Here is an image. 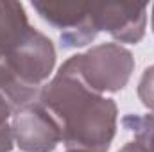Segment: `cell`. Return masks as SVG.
Returning a JSON list of instances; mask_svg holds the SVG:
<instances>
[{
    "mask_svg": "<svg viewBox=\"0 0 154 152\" xmlns=\"http://www.w3.org/2000/svg\"><path fill=\"white\" fill-rule=\"evenodd\" d=\"M151 25H152V32H154V5H152V13H151Z\"/></svg>",
    "mask_w": 154,
    "mask_h": 152,
    "instance_id": "obj_11",
    "label": "cell"
},
{
    "mask_svg": "<svg viewBox=\"0 0 154 152\" xmlns=\"http://www.w3.org/2000/svg\"><path fill=\"white\" fill-rule=\"evenodd\" d=\"M32 9L43 22L59 32L63 48H81L99 36L93 20V4L32 2Z\"/></svg>",
    "mask_w": 154,
    "mask_h": 152,
    "instance_id": "obj_3",
    "label": "cell"
},
{
    "mask_svg": "<svg viewBox=\"0 0 154 152\" xmlns=\"http://www.w3.org/2000/svg\"><path fill=\"white\" fill-rule=\"evenodd\" d=\"M14 113V109H13V106L9 104V100L0 93V123H4V122H9L11 120V116Z\"/></svg>",
    "mask_w": 154,
    "mask_h": 152,
    "instance_id": "obj_10",
    "label": "cell"
},
{
    "mask_svg": "<svg viewBox=\"0 0 154 152\" xmlns=\"http://www.w3.org/2000/svg\"><path fill=\"white\" fill-rule=\"evenodd\" d=\"M122 127L133 138L118 152H154V113L125 114Z\"/></svg>",
    "mask_w": 154,
    "mask_h": 152,
    "instance_id": "obj_7",
    "label": "cell"
},
{
    "mask_svg": "<svg viewBox=\"0 0 154 152\" xmlns=\"http://www.w3.org/2000/svg\"><path fill=\"white\" fill-rule=\"evenodd\" d=\"M72 59L81 79L100 95L124 90L134 72L133 52L120 43L95 45Z\"/></svg>",
    "mask_w": 154,
    "mask_h": 152,
    "instance_id": "obj_2",
    "label": "cell"
},
{
    "mask_svg": "<svg viewBox=\"0 0 154 152\" xmlns=\"http://www.w3.org/2000/svg\"><path fill=\"white\" fill-rule=\"evenodd\" d=\"M36 100L57 122L65 152L109 150L118 125L116 102L81 79L72 57L54 72Z\"/></svg>",
    "mask_w": 154,
    "mask_h": 152,
    "instance_id": "obj_1",
    "label": "cell"
},
{
    "mask_svg": "<svg viewBox=\"0 0 154 152\" xmlns=\"http://www.w3.org/2000/svg\"><path fill=\"white\" fill-rule=\"evenodd\" d=\"M14 147V138L11 131V123L4 122L0 123V152H13Z\"/></svg>",
    "mask_w": 154,
    "mask_h": 152,
    "instance_id": "obj_9",
    "label": "cell"
},
{
    "mask_svg": "<svg viewBox=\"0 0 154 152\" xmlns=\"http://www.w3.org/2000/svg\"><path fill=\"white\" fill-rule=\"evenodd\" d=\"M149 7L145 4H93L97 32H108L113 39L136 45L145 36Z\"/></svg>",
    "mask_w": 154,
    "mask_h": 152,
    "instance_id": "obj_5",
    "label": "cell"
},
{
    "mask_svg": "<svg viewBox=\"0 0 154 152\" xmlns=\"http://www.w3.org/2000/svg\"><path fill=\"white\" fill-rule=\"evenodd\" d=\"M136 93H138L140 102L151 113H154V65L147 66L143 70V74H142L140 81H138Z\"/></svg>",
    "mask_w": 154,
    "mask_h": 152,
    "instance_id": "obj_8",
    "label": "cell"
},
{
    "mask_svg": "<svg viewBox=\"0 0 154 152\" xmlns=\"http://www.w3.org/2000/svg\"><path fill=\"white\" fill-rule=\"evenodd\" d=\"M25 7L14 0H0V63L31 29Z\"/></svg>",
    "mask_w": 154,
    "mask_h": 152,
    "instance_id": "obj_6",
    "label": "cell"
},
{
    "mask_svg": "<svg viewBox=\"0 0 154 152\" xmlns=\"http://www.w3.org/2000/svg\"><path fill=\"white\" fill-rule=\"evenodd\" d=\"M14 145L22 152H54L61 143V129L38 100L16 109L11 120Z\"/></svg>",
    "mask_w": 154,
    "mask_h": 152,
    "instance_id": "obj_4",
    "label": "cell"
}]
</instances>
